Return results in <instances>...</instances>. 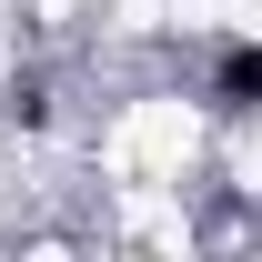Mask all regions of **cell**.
I'll list each match as a JSON object with an SVG mask.
<instances>
[{
  "label": "cell",
  "mask_w": 262,
  "mask_h": 262,
  "mask_svg": "<svg viewBox=\"0 0 262 262\" xmlns=\"http://www.w3.org/2000/svg\"><path fill=\"white\" fill-rule=\"evenodd\" d=\"M252 91H262V51H252V40H232L222 71H212V111H252Z\"/></svg>",
  "instance_id": "6da1fadb"
}]
</instances>
